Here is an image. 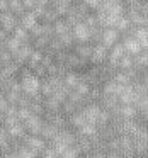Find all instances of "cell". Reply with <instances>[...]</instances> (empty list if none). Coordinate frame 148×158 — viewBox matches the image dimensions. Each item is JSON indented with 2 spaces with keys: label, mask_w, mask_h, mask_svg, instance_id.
I'll return each mask as SVG.
<instances>
[{
  "label": "cell",
  "mask_w": 148,
  "mask_h": 158,
  "mask_svg": "<svg viewBox=\"0 0 148 158\" xmlns=\"http://www.w3.org/2000/svg\"><path fill=\"white\" fill-rule=\"evenodd\" d=\"M22 89L27 94H34L36 90H38V82H36L32 77H26V78L22 80Z\"/></svg>",
  "instance_id": "obj_1"
},
{
  "label": "cell",
  "mask_w": 148,
  "mask_h": 158,
  "mask_svg": "<svg viewBox=\"0 0 148 158\" xmlns=\"http://www.w3.org/2000/svg\"><path fill=\"white\" fill-rule=\"evenodd\" d=\"M26 126H27L32 133H39V131H41V121H39L38 117H29V119L26 121Z\"/></svg>",
  "instance_id": "obj_2"
},
{
  "label": "cell",
  "mask_w": 148,
  "mask_h": 158,
  "mask_svg": "<svg viewBox=\"0 0 148 158\" xmlns=\"http://www.w3.org/2000/svg\"><path fill=\"white\" fill-rule=\"evenodd\" d=\"M27 146L31 148L32 151H34V150H41V148L44 146V144H43V141H41V139H36V138H29V139H27Z\"/></svg>",
  "instance_id": "obj_3"
},
{
  "label": "cell",
  "mask_w": 148,
  "mask_h": 158,
  "mask_svg": "<svg viewBox=\"0 0 148 158\" xmlns=\"http://www.w3.org/2000/svg\"><path fill=\"white\" fill-rule=\"evenodd\" d=\"M63 158H75V151L70 150V148H66V150L63 151Z\"/></svg>",
  "instance_id": "obj_4"
},
{
  "label": "cell",
  "mask_w": 148,
  "mask_h": 158,
  "mask_svg": "<svg viewBox=\"0 0 148 158\" xmlns=\"http://www.w3.org/2000/svg\"><path fill=\"white\" fill-rule=\"evenodd\" d=\"M46 158H56V150L53 151V150H48L46 151Z\"/></svg>",
  "instance_id": "obj_5"
}]
</instances>
